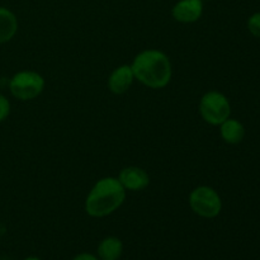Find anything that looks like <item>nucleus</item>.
<instances>
[{
    "label": "nucleus",
    "instance_id": "1",
    "mask_svg": "<svg viewBox=\"0 0 260 260\" xmlns=\"http://www.w3.org/2000/svg\"><path fill=\"white\" fill-rule=\"evenodd\" d=\"M131 68L135 80L150 89H162L172 80V61L160 50L147 48L141 51L135 56Z\"/></svg>",
    "mask_w": 260,
    "mask_h": 260
},
{
    "label": "nucleus",
    "instance_id": "2",
    "mask_svg": "<svg viewBox=\"0 0 260 260\" xmlns=\"http://www.w3.org/2000/svg\"><path fill=\"white\" fill-rule=\"evenodd\" d=\"M126 200V189L118 178L106 177L99 179L86 196L84 208L90 217L102 218L116 212Z\"/></svg>",
    "mask_w": 260,
    "mask_h": 260
},
{
    "label": "nucleus",
    "instance_id": "3",
    "mask_svg": "<svg viewBox=\"0 0 260 260\" xmlns=\"http://www.w3.org/2000/svg\"><path fill=\"white\" fill-rule=\"evenodd\" d=\"M45 78L37 71H18L9 81V90L15 99L27 102L38 98L45 89Z\"/></svg>",
    "mask_w": 260,
    "mask_h": 260
},
{
    "label": "nucleus",
    "instance_id": "4",
    "mask_svg": "<svg viewBox=\"0 0 260 260\" xmlns=\"http://www.w3.org/2000/svg\"><path fill=\"white\" fill-rule=\"evenodd\" d=\"M200 114L203 121L212 126H220L231 117V104L228 96L218 90H210L200 101Z\"/></svg>",
    "mask_w": 260,
    "mask_h": 260
},
{
    "label": "nucleus",
    "instance_id": "5",
    "mask_svg": "<svg viewBox=\"0 0 260 260\" xmlns=\"http://www.w3.org/2000/svg\"><path fill=\"white\" fill-rule=\"evenodd\" d=\"M189 207L200 217L215 218L222 211V200L212 187L200 185L190 192Z\"/></svg>",
    "mask_w": 260,
    "mask_h": 260
},
{
    "label": "nucleus",
    "instance_id": "6",
    "mask_svg": "<svg viewBox=\"0 0 260 260\" xmlns=\"http://www.w3.org/2000/svg\"><path fill=\"white\" fill-rule=\"evenodd\" d=\"M117 178L126 192L127 190H132V192L142 190L150 184V175L147 174L146 170L139 167L123 168Z\"/></svg>",
    "mask_w": 260,
    "mask_h": 260
},
{
    "label": "nucleus",
    "instance_id": "7",
    "mask_svg": "<svg viewBox=\"0 0 260 260\" xmlns=\"http://www.w3.org/2000/svg\"><path fill=\"white\" fill-rule=\"evenodd\" d=\"M203 2L202 0H179L173 7L172 15L179 23H194L202 17Z\"/></svg>",
    "mask_w": 260,
    "mask_h": 260
},
{
    "label": "nucleus",
    "instance_id": "8",
    "mask_svg": "<svg viewBox=\"0 0 260 260\" xmlns=\"http://www.w3.org/2000/svg\"><path fill=\"white\" fill-rule=\"evenodd\" d=\"M135 81L134 71L131 65H121L114 69L108 76V89L111 93L121 95L128 91Z\"/></svg>",
    "mask_w": 260,
    "mask_h": 260
},
{
    "label": "nucleus",
    "instance_id": "9",
    "mask_svg": "<svg viewBox=\"0 0 260 260\" xmlns=\"http://www.w3.org/2000/svg\"><path fill=\"white\" fill-rule=\"evenodd\" d=\"M220 135L229 145H238L245 137V127L239 119L228 118L220 124Z\"/></svg>",
    "mask_w": 260,
    "mask_h": 260
},
{
    "label": "nucleus",
    "instance_id": "10",
    "mask_svg": "<svg viewBox=\"0 0 260 260\" xmlns=\"http://www.w3.org/2000/svg\"><path fill=\"white\" fill-rule=\"evenodd\" d=\"M123 253V243L116 236H107L99 243L96 256L101 260H119Z\"/></svg>",
    "mask_w": 260,
    "mask_h": 260
},
{
    "label": "nucleus",
    "instance_id": "11",
    "mask_svg": "<svg viewBox=\"0 0 260 260\" xmlns=\"http://www.w3.org/2000/svg\"><path fill=\"white\" fill-rule=\"evenodd\" d=\"M18 32V19L12 10L0 7V45L13 40Z\"/></svg>",
    "mask_w": 260,
    "mask_h": 260
},
{
    "label": "nucleus",
    "instance_id": "12",
    "mask_svg": "<svg viewBox=\"0 0 260 260\" xmlns=\"http://www.w3.org/2000/svg\"><path fill=\"white\" fill-rule=\"evenodd\" d=\"M246 27H248V30L250 32L251 36L260 38V12L254 13L249 17Z\"/></svg>",
    "mask_w": 260,
    "mask_h": 260
},
{
    "label": "nucleus",
    "instance_id": "13",
    "mask_svg": "<svg viewBox=\"0 0 260 260\" xmlns=\"http://www.w3.org/2000/svg\"><path fill=\"white\" fill-rule=\"evenodd\" d=\"M10 114V102L5 95L0 94V122L5 121Z\"/></svg>",
    "mask_w": 260,
    "mask_h": 260
},
{
    "label": "nucleus",
    "instance_id": "14",
    "mask_svg": "<svg viewBox=\"0 0 260 260\" xmlns=\"http://www.w3.org/2000/svg\"><path fill=\"white\" fill-rule=\"evenodd\" d=\"M71 260H101V259H99L96 255H94V254L80 253V254H78V255L74 256Z\"/></svg>",
    "mask_w": 260,
    "mask_h": 260
},
{
    "label": "nucleus",
    "instance_id": "15",
    "mask_svg": "<svg viewBox=\"0 0 260 260\" xmlns=\"http://www.w3.org/2000/svg\"><path fill=\"white\" fill-rule=\"evenodd\" d=\"M23 260H42V259H40L38 256H27V258Z\"/></svg>",
    "mask_w": 260,
    "mask_h": 260
}]
</instances>
